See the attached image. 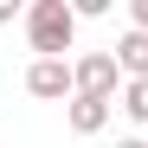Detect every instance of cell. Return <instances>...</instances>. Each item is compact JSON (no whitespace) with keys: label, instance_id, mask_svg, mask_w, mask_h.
Returning <instances> with one entry per match:
<instances>
[{"label":"cell","instance_id":"obj_1","mask_svg":"<svg viewBox=\"0 0 148 148\" xmlns=\"http://www.w3.org/2000/svg\"><path fill=\"white\" fill-rule=\"evenodd\" d=\"M26 39L39 58H64L71 39H77V13H71V0H32L26 7Z\"/></svg>","mask_w":148,"mask_h":148},{"label":"cell","instance_id":"obj_6","mask_svg":"<svg viewBox=\"0 0 148 148\" xmlns=\"http://www.w3.org/2000/svg\"><path fill=\"white\" fill-rule=\"evenodd\" d=\"M122 110H129L135 122H148V77H135V84H122Z\"/></svg>","mask_w":148,"mask_h":148},{"label":"cell","instance_id":"obj_8","mask_svg":"<svg viewBox=\"0 0 148 148\" xmlns=\"http://www.w3.org/2000/svg\"><path fill=\"white\" fill-rule=\"evenodd\" d=\"M13 13H19V0H0V26H7V19H13Z\"/></svg>","mask_w":148,"mask_h":148},{"label":"cell","instance_id":"obj_2","mask_svg":"<svg viewBox=\"0 0 148 148\" xmlns=\"http://www.w3.org/2000/svg\"><path fill=\"white\" fill-rule=\"evenodd\" d=\"M71 77H77V97H116V84H122V64H116V52H84L77 64H71Z\"/></svg>","mask_w":148,"mask_h":148},{"label":"cell","instance_id":"obj_9","mask_svg":"<svg viewBox=\"0 0 148 148\" xmlns=\"http://www.w3.org/2000/svg\"><path fill=\"white\" fill-rule=\"evenodd\" d=\"M116 148H148V142H142V135H122V142H116Z\"/></svg>","mask_w":148,"mask_h":148},{"label":"cell","instance_id":"obj_5","mask_svg":"<svg viewBox=\"0 0 148 148\" xmlns=\"http://www.w3.org/2000/svg\"><path fill=\"white\" fill-rule=\"evenodd\" d=\"M64 116H71V129H77V135H103L110 103H103V97H71V103H64Z\"/></svg>","mask_w":148,"mask_h":148},{"label":"cell","instance_id":"obj_3","mask_svg":"<svg viewBox=\"0 0 148 148\" xmlns=\"http://www.w3.org/2000/svg\"><path fill=\"white\" fill-rule=\"evenodd\" d=\"M26 90L45 97V103H58V97H77V77H71L64 58H32L26 64Z\"/></svg>","mask_w":148,"mask_h":148},{"label":"cell","instance_id":"obj_4","mask_svg":"<svg viewBox=\"0 0 148 148\" xmlns=\"http://www.w3.org/2000/svg\"><path fill=\"white\" fill-rule=\"evenodd\" d=\"M110 52H116V64H122V77H129V84H135V77H148V32H135V26H129Z\"/></svg>","mask_w":148,"mask_h":148},{"label":"cell","instance_id":"obj_7","mask_svg":"<svg viewBox=\"0 0 148 148\" xmlns=\"http://www.w3.org/2000/svg\"><path fill=\"white\" fill-rule=\"evenodd\" d=\"M129 19H135V32H148V0H135V7H129Z\"/></svg>","mask_w":148,"mask_h":148}]
</instances>
